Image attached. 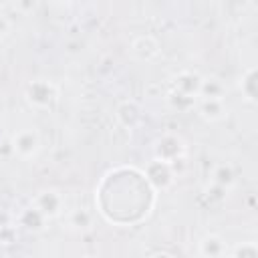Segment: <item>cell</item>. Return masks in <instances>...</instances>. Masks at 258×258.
Segmentation results:
<instances>
[{
  "instance_id": "1",
  "label": "cell",
  "mask_w": 258,
  "mask_h": 258,
  "mask_svg": "<svg viewBox=\"0 0 258 258\" xmlns=\"http://www.w3.org/2000/svg\"><path fill=\"white\" fill-rule=\"evenodd\" d=\"M24 99L38 111H50L58 103V89L48 79H34L24 87Z\"/></svg>"
},
{
  "instance_id": "2",
  "label": "cell",
  "mask_w": 258,
  "mask_h": 258,
  "mask_svg": "<svg viewBox=\"0 0 258 258\" xmlns=\"http://www.w3.org/2000/svg\"><path fill=\"white\" fill-rule=\"evenodd\" d=\"M153 159L175 165L177 161L185 159V143L179 135L165 133L153 141Z\"/></svg>"
},
{
  "instance_id": "3",
  "label": "cell",
  "mask_w": 258,
  "mask_h": 258,
  "mask_svg": "<svg viewBox=\"0 0 258 258\" xmlns=\"http://www.w3.org/2000/svg\"><path fill=\"white\" fill-rule=\"evenodd\" d=\"M12 151L20 157V159H32L36 157V153L40 151V135L36 129H20L12 135L10 139Z\"/></svg>"
},
{
  "instance_id": "4",
  "label": "cell",
  "mask_w": 258,
  "mask_h": 258,
  "mask_svg": "<svg viewBox=\"0 0 258 258\" xmlns=\"http://www.w3.org/2000/svg\"><path fill=\"white\" fill-rule=\"evenodd\" d=\"M145 181L151 185L153 191H165L173 185L175 181V171L169 163L157 161L153 159L147 167H145Z\"/></svg>"
},
{
  "instance_id": "5",
  "label": "cell",
  "mask_w": 258,
  "mask_h": 258,
  "mask_svg": "<svg viewBox=\"0 0 258 258\" xmlns=\"http://www.w3.org/2000/svg\"><path fill=\"white\" fill-rule=\"evenodd\" d=\"M46 220H52V218H58L64 210V198L58 189H40L34 198H32V204Z\"/></svg>"
},
{
  "instance_id": "6",
  "label": "cell",
  "mask_w": 258,
  "mask_h": 258,
  "mask_svg": "<svg viewBox=\"0 0 258 258\" xmlns=\"http://www.w3.org/2000/svg\"><path fill=\"white\" fill-rule=\"evenodd\" d=\"M115 117H117L119 127L131 131V129H135L137 125H141V121H143V109H141V105H139L137 101L129 99V101L119 103Z\"/></svg>"
},
{
  "instance_id": "7",
  "label": "cell",
  "mask_w": 258,
  "mask_h": 258,
  "mask_svg": "<svg viewBox=\"0 0 258 258\" xmlns=\"http://www.w3.org/2000/svg\"><path fill=\"white\" fill-rule=\"evenodd\" d=\"M159 50H161V46H159L157 38L151 34H139L131 42V54H133V58H137L141 62L153 60L159 54Z\"/></svg>"
},
{
  "instance_id": "8",
  "label": "cell",
  "mask_w": 258,
  "mask_h": 258,
  "mask_svg": "<svg viewBox=\"0 0 258 258\" xmlns=\"http://www.w3.org/2000/svg\"><path fill=\"white\" fill-rule=\"evenodd\" d=\"M198 252H200L202 258H228L230 256V246L222 236L206 234L198 244Z\"/></svg>"
},
{
  "instance_id": "9",
  "label": "cell",
  "mask_w": 258,
  "mask_h": 258,
  "mask_svg": "<svg viewBox=\"0 0 258 258\" xmlns=\"http://www.w3.org/2000/svg\"><path fill=\"white\" fill-rule=\"evenodd\" d=\"M196 109L200 117L208 123H220L228 117V105L226 101H212V99H198Z\"/></svg>"
},
{
  "instance_id": "10",
  "label": "cell",
  "mask_w": 258,
  "mask_h": 258,
  "mask_svg": "<svg viewBox=\"0 0 258 258\" xmlns=\"http://www.w3.org/2000/svg\"><path fill=\"white\" fill-rule=\"evenodd\" d=\"M202 79H204V77H200V75L194 73V71H181V73H177V75L173 77L171 89H175V91H179V93H183V95H187V97L198 99L200 87H202Z\"/></svg>"
},
{
  "instance_id": "11",
  "label": "cell",
  "mask_w": 258,
  "mask_h": 258,
  "mask_svg": "<svg viewBox=\"0 0 258 258\" xmlns=\"http://www.w3.org/2000/svg\"><path fill=\"white\" fill-rule=\"evenodd\" d=\"M236 179H238L236 171H234V167L230 163H218L214 167V171H212L210 183H214V185H218V187H222V189H226L230 194L232 187L236 185Z\"/></svg>"
},
{
  "instance_id": "12",
  "label": "cell",
  "mask_w": 258,
  "mask_h": 258,
  "mask_svg": "<svg viewBox=\"0 0 258 258\" xmlns=\"http://www.w3.org/2000/svg\"><path fill=\"white\" fill-rule=\"evenodd\" d=\"M238 89L244 97V101H248L250 105L256 103V97H258V87H256V67H248L240 79H238Z\"/></svg>"
},
{
  "instance_id": "13",
  "label": "cell",
  "mask_w": 258,
  "mask_h": 258,
  "mask_svg": "<svg viewBox=\"0 0 258 258\" xmlns=\"http://www.w3.org/2000/svg\"><path fill=\"white\" fill-rule=\"evenodd\" d=\"M46 218L34 208V206H28L26 210H22V214L18 216V224L28 230V232H42L46 228Z\"/></svg>"
},
{
  "instance_id": "14",
  "label": "cell",
  "mask_w": 258,
  "mask_h": 258,
  "mask_svg": "<svg viewBox=\"0 0 258 258\" xmlns=\"http://www.w3.org/2000/svg\"><path fill=\"white\" fill-rule=\"evenodd\" d=\"M198 99H212V101H226V85L216 79V77H208L202 79V87H200V95Z\"/></svg>"
},
{
  "instance_id": "15",
  "label": "cell",
  "mask_w": 258,
  "mask_h": 258,
  "mask_svg": "<svg viewBox=\"0 0 258 258\" xmlns=\"http://www.w3.org/2000/svg\"><path fill=\"white\" fill-rule=\"evenodd\" d=\"M165 101H167V105H169L173 111H177V113H189V111L196 109V103H198V99L187 97V95H183V93H179V91H175V89H169V91H167Z\"/></svg>"
},
{
  "instance_id": "16",
  "label": "cell",
  "mask_w": 258,
  "mask_h": 258,
  "mask_svg": "<svg viewBox=\"0 0 258 258\" xmlns=\"http://www.w3.org/2000/svg\"><path fill=\"white\" fill-rule=\"evenodd\" d=\"M69 224H71L73 228H77V230H87V228H91V224H93V214H91L89 210H85V208L73 210L71 216H69Z\"/></svg>"
},
{
  "instance_id": "17",
  "label": "cell",
  "mask_w": 258,
  "mask_h": 258,
  "mask_svg": "<svg viewBox=\"0 0 258 258\" xmlns=\"http://www.w3.org/2000/svg\"><path fill=\"white\" fill-rule=\"evenodd\" d=\"M232 258H258L256 244L254 242H244V244L236 246L234 252H232Z\"/></svg>"
},
{
  "instance_id": "18",
  "label": "cell",
  "mask_w": 258,
  "mask_h": 258,
  "mask_svg": "<svg viewBox=\"0 0 258 258\" xmlns=\"http://www.w3.org/2000/svg\"><path fill=\"white\" fill-rule=\"evenodd\" d=\"M206 198H208L210 202H224V200L228 198V191L222 189V187H218V185H214V183H210V185L206 187Z\"/></svg>"
},
{
  "instance_id": "19",
  "label": "cell",
  "mask_w": 258,
  "mask_h": 258,
  "mask_svg": "<svg viewBox=\"0 0 258 258\" xmlns=\"http://www.w3.org/2000/svg\"><path fill=\"white\" fill-rule=\"evenodd\" d=\"M6 30H8V20H6V16L0 14V36L6 34Z\"/></svg>"
},
{
  "instance_id": "20",
  "label": "cell",
  "mask_w": 258,
  "mask_h": 258,
  "mask_svg": "<svg viewBox=\"0 0 258 258\" xmlns=\"http://www.w3.org/2000/svg\"><path fill=\"white\" fill-rule=\"evenodd\" d=\"M149 258H173L169 252H153Z\"/></svg>"
}]
</instances>
